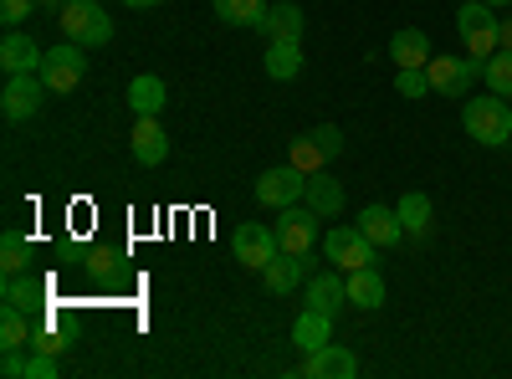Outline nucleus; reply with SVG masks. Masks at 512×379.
Returning a JSON list of instances; mask_svg holds the SVG:
<instances>
[{
  "label": "nucleus",
  "mask_w": 512,
  "mask_h": 379,
  "mask_svg": "<svg viewBox=\"0 0 512 379\" xmlns=\"http://www.w3.org/2000/svg\"><path fill=\"white\" fill-rule=\"evenodd\" d=\"M461 123H466V134H472L477 144H487V149L512 144V103L497 98V93H487V98H466Z\"/></svg>",
  "instance_id": "1"
},
{
  "label": "nucleus",
  "mask_w": 512,
  "mask_h": 379,
  "mask_svg": "<svg viewBox=\"0 0 512 379\" xmlns=\"http://www.w3.org/2000/svg\"><path fill=\"white\" fill-rule=\"evenodd\" d=\"M57 26H62L67 41H77V47H108L113 41V16L98 0H67L57 11Z\"/></svg>",
  "instance_id": "2"
},
{
  "label": "nucleus",
  "mask_w": 512,
  "mask_h": 379,
  "mask_svg": "<svg viewBox=\"0 0 512 379\" xmlns=\"http://www.w3.org/2000/svg\"><path fill=\"white\" fill-rule=\"evenodd\" d=\"M456 31H461V47L472 57L502 52V16H492L487 0H466V6L456 11Z\"/></svg>",
  "instance_id": "3"
},
{
  "label": "nucleus",
  "mask_w": 512,
  "mask_h": 379,
  "mask_svg": "<svg viewBox=\"0 0 512 379\" xmlns=\"http://www.w3.org/2000/svg\"><path fill=\"white\" fill-rule=\"evenodd\" d=\"M482 67H487V57H431L425 62V77H431V93H441V98H466L472 93V82L482 77Z\"/></svg>",
  "instance_id": "4"
},
{
  "label": "nucleus",
  "mask_w": 512,
  "mask_h": 379,
  "mask_svg": "<svg viewBox=\"0 0 512 379\" xmlns=\"http://www.w3.org/2000/svg\"><path fill=\"white\" fill-rule=\"evenodd\" d=\"M318 210L313 205H282L277 210V251H287V257H313L318 246Z\"/></svg>",
  "instance_id": "5"
},
{
  "label": "nucleus",
  "mask_w": 512,
  "mask_h": 379,
  "mask_svg": "<svg viewBox=\"0 0 512 379\" xmlns=\"http://www.w3.org/2000/svg\"><path fill=\"white\" fill-rule=\"evenodd\" d=\"M323 257L338 267V272H359V267H374L379 262V246L359 231V226H333L323 236Z\"/></svg>",
  "instance_id": "6"
},
{
  "label": "nucleus",
  "mask_w": 512,
  "mask_h": 379,
  "mask_svg": "<svg viewBox=\"0 0 512 379\" xmlns=\"http://www.w3.org/2000/svg\"><path fill=\"white\" fill-rule=\"evenodd\" d=\"M88 47H77V41H62L41 57V82H47V93H72L82 77H88Z\"/></svg>",
  "instance_id": "7"
},
{
  "label": "nucleus",
  "mask_w": 512,
  "mask_h": 379,
  "mask_svg": "<svg viewBox=\"0 0 512 379\" xmlns=\"http://www.w3.org/2000/svg\"><path fill=\"white\" fill-rule=\"evenodd\" d=\"M41 103H47V82H41V72H16V77H6V88H0V113H6L11 123L36 118Z\"/></svg>",
  "instance_id": "8"
},
{
  "label": "nucleus",
  "mask_w": 512,
  "mask_h": 379,
  "mask_svg": "<svg viewBox=\"0 0 512 379\" xmlns=\"http://www.w3.org/2000/svg\"><path fill=\"white\" fill-rule=\"evenodd\" d=\"M308 195V175L297 170V164H282V170H267V175H256V200L262 205H297Z\"/></svg>",
  "instance_id": "9"
},
{
  "label": "nucleus",
  "mask_w": 512,
  "mask_h": 379,
  "mask_svg": "<svg viewBox=\"0 0 512 379\" xmlns=\"http://www.w3.org/2000/svg\"><path fill=\"white\" fill-rule=\"evenodd\" d=\"M272 257H277V231H272V226H262V221L236 226V262H241V267L262 272Z\"/></svg>",
  "instance_id": "10"
},
{
  "label": "nucleus",
  "mask_w": 512,
  "mask_h": 379,
  "mask_svg": "<svg viewBox=\"0 0 512 379\" xmlns=\"http://www.w3.org/2000/svg\"><path fill=\"white\" fill-rule=\"evenodd\" d=\"M303 374H308V379H354V374H359V354L328 339L323 349H313V354H308Z\"/></svg>",
  "instance_id": "11"
},
{
  "label": "nucleus",
  "mask_w": 512,
  "mask_h": 379,
  "mask_svg": "<svg viewBox=\"0 0 512 379\" xmlns=\"http://www.w3.org/2000/svg\"><path fill=\"white\" fill-rule=\"evenodd\" d=\"M344 303H349V282H344V272H338L333 262L323 272H308V308L338 318V308H344Z\"/></svg>",
  "instance_id": "12"
},
{
  "label": "nucleus",
  "mask_w": 512,
  "mask_h": 379,
  "mask_svg": "<svg viewBox=\"0 0 512 379\" xmlns=\"http://www.w3.org/2000/svg\"><path fill=\"white\" fill-rule=\"evenodd\" d=\"M308 272H318V262L313 257H287V251H277V257L262 267V282H267V292H277V298H287V292L303 282Z\"/></svg>",
  "instance_id": "13"
},
{
  "label": "nucleus",
  "mask_w": 512,
  "mask_h": 379,
  "mask_svg": "<svg viewBox=\"0 0 512 379\" xmlns=\"http://www.w3.org/2000/svg\"><path fill=\"white\" fill-rule=\"evenodd\" d=\"M128 149H134V159L144 164V170L164 164V159H169V134L159 129V118H139L134 134H128Z\"/></svg>",
  "instance_id": "14"
},
{
  "label": "nucleus",
  "mask_w": 512,
  "mask_h": 379,
  "mask_svg": "<svg viewBox=\"0 0 512 379\" xmlns=\"http://www.w3.org/2000/svg\"><path fill=\"white\" fill-rule=\"evenodd\" d=\"M359 231L384 251V246H400V236H405V226H400V210H390V205H364L359 210Z\"/></svg>",
  "instance_id": "15"
},
{
  "label": "nucleus",
  "mask_w": 512,
  "mask_h": 379,
  "mask_svg": "<svg viewBox=\"0 0 512 379\" xmlns=\"http://www.w3.org/2000/svg\"><path fill=\"white\" fill-rule=\"evenodd\" d=\"M262 31L267 41H303V31H308V16H303V6H292V0H277V6L262 16Z\"/></svg>",
  "instance_id": "16"
},
{
  "label": "nucleus",
  "mask_w": 512,
  "mask_h": 379,
  "mask_svg": "<svg viewBox=\"0 0 512 379\" xmlns=\"http://www.w3.org/2000/svg\"><path fill=\"white\" fill-rule=\"evenodd\" d=\"M303 205H313L323 221H333V216H344V205H349V195H344V185H338L333 175H308V195H303Z\"/></svg>",
  "instance_id": "17"
},
{
  "label": "nucleus",
  "mask_w": 512,
  "mask_h": 379,
  "mask_svg": "<svg viewBox=\"0 0 512 379\" xmlns=\"http://www.w3.org/2000/svg\"><path fill=\"white\" fill-rule=\"evenodd\" d=\"M41 52L31 36H21V31H11L6 41H0V67H6V77H16V72H41Z\"/></svg>",
  "instance_id": "18"
},
{
  "label": "nucleus",
  "mask_w": 512,
  "mask_h": 379,
  "mask_svg": "<svg viewBox=\"0 0 512 379\" xmlns=\"http://www.w3.org/2000/svg\"><path fill=\"white\" fill-rule=\"evenodd\" d=\"M0 298H6L11 308H21V313H36L41 303H47V277L16 272V277H6V287H0Z\"/></svg>",
  "instance_id": "19"
},
{
  "label": "nucleus",
  "mask_w": 512,
  "mask_h": 379,
  "mask_svg": "<svg viewBox=\"0 0 512 379\" xmlns=\"http://www.w3.org/2000/svg\"><path fill=\"white\" fill-rule=\"evenodd\" d=\"M400 226H405V236H431V221H436V205H431V195L425 190H410V195H400Z\"/></svg>",
  "instance_id": "20"
},
{
  "label": "nucleus",
  "mask_w": 512,
  "mask_h": 379,
  "mask_svg": "<svg viewBox=\"0 0 512 379\" xmlns=\"http://www.w3.org/2000/svg\"><path fill=\"white\" fill-rule=\"evenodd\" d=\"M333 339V313H318V308H303V313H297V323H292V344L297 349H323Z\"/></svg>",
  "instance_id": "21"
},
{
  "label": "nucleus",
  "mask_w": 512,
  "mask_h": 379,
  "mask_svg": "<svg viewBox=\"0 0 512 379\" xmlns=\"http://www.w3.org/2000/svg\"><path fill=\"white\" fill-rule=\"evenodd\" d=\"M344 282H349V303H354V308H384V298H390V287H384L379 267L344 272Z\"/></svg>",
  "instance_id": "22"
},
{
  "label": "nucleus",
  "mask_w": 512,
  "mask_h": 379,
  "mask_svg": "<svg viewBox=\"0 0 512 379\" xmlns=\"http://www.w3.org/2000/svg\"><path fill=\"white\" fill-rule=\"evenodd\" d=\"M390 57H395V67H425L436 52H431V36L415 31V26H405V31H395V41H390Z\"/></svg>",
  "instance_id": "23"
},
{
  "label": "nucleus",
  "mask_w": 512,
  "mask_h": 379,
  "mask_svg": "<svg viewBox=\"0 0 512 379\" xmlns=\"http://www.w3.org/2000/svg\"><path fill=\"white\" fill-rule=\"evenodd\" d=\"M267 77L272 82H292L303 72V41H267Z\"/></svg>",
  "instance_id": "24"
},
{
  "label": "nucleus",
  "mask_w": 512,
  "mask_h": 379,
  "mask_svg": "<svg viewBox=\"0 0 512 379\" xmlns=\"http://www.w3.org/2000/svg\"><path fill=\"white\" fill-rule=\"evenodd\" d=\"M164 98H169V93H164V82H159V77H149V72L128 82V108H134L139 118H159Z\"/></svg>",
  "instance_id": "25"
},
{
  "label": "nucleus",
  "mask_w": 512,
  "mask_h": 379,
  "mask_svg": "<svg viewBox=\"0 0 512 379\" xmlns=\"http://www.w3.org/2000/svg\"><path fill=\"white\" fill-rule=\"evenodd\" d=\"M31 328H36V318L6 303L0 308V349H31Z\"/></svg>",
  "instance_id": "26"
},
{
  "label": "nucleus",
  "mask_w": 512,
  "mask_h": 379,
  "mask_svg": "<svg viewBox=\"0 0 512 379\" xmlns=\"http://www.w3.org/2000/svg\"><path fill=\"white\" fill-rule=\"evenodd\" d=\"M287 164H297L303 175H318L323 164H328V154H323L318 134H297V139H287Z\"/></svg>",
  "instance_id": "27"
},
{
  "label": "nucleus",
  "mask_w": 512,
  "mask_h": 379,
  "mask_svg": "<svg viewBox=\"0 0 512 379\" xmlns=\"http://www.w3.org/2000/svg\"><path fill=\"white\" fill-rule=\"evenodd\" d=\"M267 11H272L267 0H216V16H221L226 26H262Z\"/></svg>",
  "instance_id": "28"
},
{
  "label": "nucleus",
  "mask_w": 512,
  "mask_h": 379,
  "mask_svg": "<svg viewBox=\"0 0 512 379\" xmlns=\"http://www.w3.org/2000/svg\"><path fill=\"white\" fill-rule=\"evenodd\" d=\"M0 267H6V277L31 272V241H26L21 231H6V236H0Z\"/></svg>",
  "instance_id": "29"
},
{
  "label": "nucleus",
  "mask_w": 512,
  "mask_h": 379,
  "mask_svg": "<svg viewBox=\"0 0 512 379\" xmlns=\"http://www.w3.org/2000/svg\"><path fill=\"white\" fill-rule=\"evenodd\" d=\"M482 82H487V93H497V98H512V52H507V47L487 57V67H482Z\"/></svg>",
  "instance_id": "30"
},
{
  "label": "nucleus",
  "mask_w": 512,
  "mask_h": 379,
  "mask_svg": "<svg viewBox=\"0 0 512 379\" xmlns=\"http://www.w3.org/2000/svg\"><path fill=\"white\" fill-rule=\"evenodd\" d=\"M395 88H400V98H425L431 93V77H425V67H395Z\"/></svg>",
  "instance_id": "31"
},
{
  "label": "nucleus",
  "mask_w": 512,
  "mask_h": 379,
  "mask_svg": "<svg viewBox=\"0 0 512 379\" xmlns=\"http://www.w3.org/2000/svg\"><path fill=\"white\" fill-rule=\"evenodd\" d=\"M57 374H62L57 354H41V349L26 354V379H57Z\"/></svg>",
  "instance_id": "32"
},
{
  "label": "nucleus",
  "mask_w": 512,
  "mask_h": 379,
  "mask_svg": "<svg viewBox=\"0 0 512 379\" xmlns=\"http://www.w3.org/2000/svg\"><path fill=\"white\" fill-rule=\"evenodd\" d=\"M31 349H41V354H67V339H62V333H52L47 323H36V328H31Z\"/></svg>",
  "instance_id": "33"
},
{
  "label": "nucleus",
  "mask_w": 512,
  "mask_h": 379,
  "mask_svg": "<svg viewBox=\"0 0 512 379\" xmlns=\"http://www.w3.org/2000/svg\"><path fill=\"white\" fill-rule=\"evenodd\" d=\"M31 11H36V0H0V21H6L11 31H16Z\"/></svg>",
  "instance_id": "34"
},
{
  "label": "nucleus",
  "mask_w": 512,
  "mask_h": 379,
  "mask_svg": "<svg viewBox=\"0 0 512 379\" xmlns=\"http://www.w3.org/2000/svg\"><path fill=\"white\" fill-rule=\"evenodd\" d=\"M313 134H318V144H323V154H328V159L344 154V134H338L333 123H323V129H313Z\"/></svg>",
  "instance_id": "35"
},
{
  "label": "nucleus",
  "mask_w": 512,
  "mask_h": 379,
  "mask_svg": "<svg viewBox=\"0 0 512 379\" xmlns=\"http://www.w3.org/2000/svg\"><path fill=\"white\" fill-rule=\"evenodd\" d=\"M0 374H6V379H26V349H6V359H0Z\"/></svg>",
  "instance_id": "36"
},
{
  "label": "nucleus",
  "mask_w": 512,
  "mask_h": 379,
  "mask_svg": "<svg viewBox=\"0 0 512 379\" xmlns=\"http://www.w3.org/2000/svg\"><path fill=\"white\" fill-rule=\"evenodd\" d=\"M128 11H154V6H164V0H123Z\"/></svg>",
  "instance_id": "37"
},
{
  "label": "nucleus",
  "mask_w": 512,
  "mask_h": 379,
  "mask_svg": "<svg viewBox=\"0 0 512 379\" xmlns=\"http://www.w3.org/2000/svg\"><path fill=\"white\" fill-rule=\"evenodd\" d=\"M502 47L512 52V16H502Z\"/></svg>",
  "instance_id": "38"
},
{
  "label": "nucleus",
  "mask_w": 512,
  "mask_h": 379,
  "mask_svg": "<svg viewBox=\"0 0 512 379\" xmlns=\"http://www.w3.org/2000/svg\"><path fill=\"white\" fill-rule=\"evenodd\" d=\"M36 6H47V11H62V6H67V0H36Z\"/></svg>",
  "instance_id": "39"
},
{
  "label": "nucleus",
  "mask_w": 512,
  "mask_h": 379,
  "mask_svg": "<svg viewBox=\"0 0 512 379\" xmlns=\"http://www.w3.org/2000/svg\"><path fill=\"white\" fill-rule=\"evenodd\" d=\"M487 6H492V11H507V6H512V0H487Z\"/></svg>",
  "instance_id": "40"
}]
</instances>
